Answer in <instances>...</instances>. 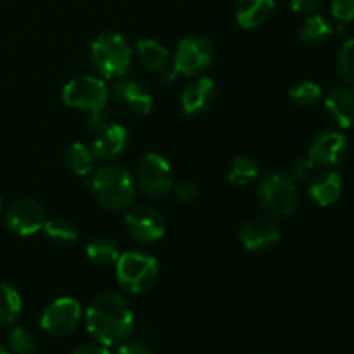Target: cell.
<instances>
[{"label":"cell","instance_id":"74e56055","mask_svg":"<svg viewBox=\"0 0 354 354\" xmlns=\"http://www.w3.org/2000/svg\"><path fill=\"white\" fill-rule=\"evenodd\" d=\"M259 354H268V353H259Z\"/></svg>","mask_w":354,"mask_h":354},{"label":"cell","instance_id":"8fae6325","mask_svg":"<svg viewBox=\"0 0 354 354\" xmlns=\"http://www.w3.org/2000/svg\"><path fill=\"white\" fill-rule=\"evenodd\" d=\"M82 320V306L73 297H57L44 310L40 325L48 335L66 337L73 334Z\"/></svg>","mask_w":354,"mask_h":354},{"label":"cell","instance_id":"8992f818","mask_svg":"<svg viewBox=\"0 0 354 354\" xmlns=\"http://www.w3.org/2000/svg\"><path fill=\"white\" fill-rule=\"evenodd\" d=\"M109 97V86H107L106 80L100 76H78L66 83L62 88V102L71 109L83 111L88 114V118H95L106 113L104 109H106Z\"/></svg>","mask_w":354,"mask_h":354},{"label":"cell","instance_id":"5bb4252c","mask_svg":"<svg viewBox=\"0 0 354 354\" xmlns=\"http://www.w3.org/2000/svg\"><path fill=\"white\" fill-rule=\"evenodd\" d=\"M109 92L118 102H121L128 111L138 114V116H147L152 111V106H154L151 92L133 78L121 76V78L113 80Z\"/></svg>","mask_w":354,"mask_h":354},{"label":"cell","instance_id":"4fadbf2b","mask_svg":"<svg viewBox=\"0 0 354 354\" xmlns=\"http://www.w3.org/2000/svg\"><path fill=\"white\" fill-rule=\"evenodd\" d=\"M348 152V138L344 133L337 130L322 131L311 142L308 158L313 161L315 166L322 168H332L344 159Z\"/></svg>","mask_w":354,"mask_h":354},{"label":"cell","instance_id":"1f68e13d","mask_svg":"<svg viewBox=\"0 0 354 354\" xmlns=\"http://www.w3.org/2000/svg\"><path fill=\"white\" fill-rule=\"evenodd\" d=\"M330 12L341 23L354 21V0H330Z\"/></svg>","mask_w":354,"mask_h":354},{"label":"cell","instance_id":"4316f807","mask_svg":"<svg viewBox=\"0 0 354 354\" xmlns=\"http://www.w3.org/2000/svg\"><path fill=\"white\" fill-rule=\"evenodd\" d=\"M322 93L324 92H322V86L318 83L304 80V82H297L296 85L290 86L289 99L294 106L308 109V107H313L315 104L320 102Z\"/></svg>","mask_w":354,"mask_h":354},{"label":"cell","instance_id":"ffe728a7","mask_svg":"<svg viewBox=\"0 0 354 354\" xmlns=\"http://www.w3.org/2000/svg\"><path fill=\"white\" fill-rule=\"evenodd\" d=\"M275 0H239L235 19L242 30H258L272 17Z\"/></svg>","mask_w":354,"mask_h":354},{"label":"cell","instance_id":"603a6c76","mask_svg":"<svg viewBox=\"0 0 354 354\" xmlns=\"http://www.w3.org/2000/svg\"><path fill=\"white\" fill-rule=\"evenodd\" d=\"M261 178V166L251 156H237L228 168V182L237 187L251 185Z\"/></svg>","mask_w":354,"mask_h":354},{"label":"cell","instance_id":"9a60e30c","mask_svg":"<svg viewBox=\"0 0 354 354\" xmlns=\"http://www.w3.org/2000/svg\"><path fill=\"white\" fill-rule=\"evenodd\" d=\"M88 145L97 161L118 159L128 147L127 128L118 123H107L106 127L97 131V137Z\"/></svg>","mask_w":354,"mask_h":354},{"label":"cell","instance_id":"8d00e7d4","mask_svg":"<svg viewBox=\"0 0 354 354\" xmlns=\"http://www.w3.org/2000/svg\"><path fill=\"white\" fill-rule=\"evenodd\" d=\"M0 211H2V197H0Z\"/></svg>","mask_w":354,"mask_h":354},{"label":"cell","instance_id":"d6a6232c","mask_svg":"<svg viewBox=\"0 0 354 354\" xmlns=\"http://www.w3.org/2000/svg\"><path fill=\"white\" fill-rule=\"evenodd\" d=\"M325 0H290V7H292L294 12L297 14H315L322 6H324Z\"/></svg>","mask_w":354,"mask_h":354},{"label":"cell","instance_id":"d4e9b609","mask_svg":"<svg viewBox=\"0 0 354 354\" xmlns=\"http://www.w3.org/2000/svg\"><path fill=\"white\" fill-rule=\"evenodd\" d=\"M23 310L19 292L9 283L0 282V327H12Z\"/></svg>","mask_w":354,"mask_h":354},{"label":"cell","instance_id":"3957f363","mask_svg":"<svg viewBox=\"0 0 354 354\" xmlns=\"http://www.w3.org/2000/svg\"><path fill=\"white\" fill-rule=\"evenodd\" d=\"M90 55L93 68L104 80H118L127 75L133 59V52L127 38L114 31L100 33L93 40Z\"/></svg>","mask_w":354,"mask_h":354},{"label":"cell","instance_id":"5b68a950","mask_svg":"<svg viewBox=\"0 0 354 354\" xmlns=\"http://www.w3.org/2000/svg\"><path fill=\"white\" fill-rule=\"evenodd\" d=\"M116 280L127 292L142 296L156 286L159 265L156 258L144 251H127L116 261Z\"/></svg>","mask_w":354,"mask_h":354},{"label":"cell","instance_id":"7402d4cb","mask_svg":"<svg viewBox=\"0 0 354 354\" xmlns=\"http://www.w3.org/2000/svg\"><path fill=\"white\" fill-rule=\"evenodd\" d=\"M64 161L69 171L75 173L76 176H88L93 171V165L97 162V159L88 144L75 142L66 151Z\"/></svg>","mask_w":354,"mask_h":354},{"label":"cell","instance_id":"52a82bcc","mask_svg":"<svg viewBox=\"0 0 354 354\" xmlns=\"http://www.w3.org/2000/svg\"><path fill=\"white\" fill-rule=\"evenodd\" d=\"M213 44L206 37H185L176 45L175 55L171 61L168 82L176 76L196 78L201 76L213 62Z\"/></svg>","mask_w":354,"mask_h":354},{"label":"cell","instance_id":"f1b7e54d","mask_svg":"<svg viewBox=\"0 0 354 354\" xmlns=\"http://www.w3.org/2000/svg\"><path fill=\"white\" fill-rule=\"evenodd\" d=\"M337 75L346 85L354 88V37L348 38L339 50Z\"/></svg>","mask_w":354,"mask_h":354},{"label":"cell","instance_id":"4dcf8cb0","mask_svg":"<svg viewBox=\"0 0 354 354\" xmlns=\"http://www.w3.org/2000/svg\"><path fill=\"white\" fill-rule=\"evenodd\" d=\"M313 169H315V165L308 156L306 158H299L292 162V166H290L289 178L296 183L306 182V180L313 175Z\"/></svg>","mask_w":354,"mask_h":354},{"label":"cell","instance_id":"9c48e42d","mask_svg":"<svg viewBox=\"0 0 354 354\" xmlns=\"http://www.w3.org/2000/svg\"><path fill=\"white\" fill-rule=\"evenodd\" d=\"M124 228L133 241L140 242V244H152L165 237V214L158 207L149 206V204L130 206L127 216H124Z\"/></svg>","mask_w":354,"mask_h":354},{"label":"cell","instance_id":"cb8c5ba5","mask_svg":"<svg viewBox=\"0 0 354 354\" xmlns=\"http://www.w3.org/2000/svg\"><path fill=\"white\" fill-rule=\"evenodd\" d=\"M86 258L97 266L116 265L118 258H120V248H118L114 239L99 235V237L92 239L86 245Z\"/></svg>","mask_w":354,"mask_h":354},{"label":"cell","instance_id":"30bf717a","mask_svg":"<svg viewBox=\"0 0 354 354\" xmlns=\"http://www.w3.org/2000/svg\"><path fill=\"white\" fill-rule=\"evenodd\" d=\"M45 223V211L38 201L23 197L7 206L3 211V227L17 237H30L40 232Z\"/></svg>","mask_w":354,"mask_h":354},{"label":"cell","instance_id":"484cf974","mask_svg":"<svg viewBox=\"0 0 354 354\" xmlns=\"http://www.w3.org/2000/svg\"><path fill=\"white\" fill-rule=\"evenodd\" d=\"M41 232H44L45 237H47L48 241L61 245L75 244V242L78 241V230H76L75 225L68 220H62V218L45 220Z\"/></svg>","mask_w":354,"mask_h":354},{"label":"cell","instance_id":"83f0119b","mask_svg":"<svg viewBox=\"0 0 354 354\" xmlns=\"http://www.w3.org/2000/svg\"><path fill=\"white\" fill-rule=\"evenodd\" d=\"M7 348L12 354H35L37 353V339L28 328L14 327L7 337Z\"/></svg>","mask_w":354,"mask_h":354},{"label":"cell","instance_id":"7a4b0ae2","mask_svg":"<svg viewBox=\"0 0 354 354\" xmlns=\"http://www.w3.org/2000/svg\"><path fill=\"white\" fill-rule=\"evenodd\" d=\"M92 192L104 209L121 211L133 204L137 185L127 168L120 165H104L93 171Z\"/></svg>","mask_w":354,"mask_h":354},{"label":"cell","instance_id":"6da1fadb","mask_svg":"<svg viewBox=\"0 0 354 354\" xmlns=\"http://www.w3.org/2000/svg\"><path fill=\"white\" fill-rule=\"evenodd\" d=\"M88 334L106 348L123 344L133 332L135 317L121 294L102 292L90 303L85 315Z\"/></svg>","mask_w":354,"mask_h":354},{"label":"cell","instance_id":"d6986e66","mask_svg":"<svg viewBox=\"0 0 354 354\" xmlns=\"http://www.w3.org/2000/svg\"><path fill=\"white\" fill-rule=\"evenodd\" d=\"M342 194V178L335 171H322L311 176L308 183V197L317 206L327 207L339 201Z\"/></svg>","mask_w":354,"mask_h":354},{"label":"cell","instance_id":"7c38bea8","mask_svg":"<svg viewBox=\"0 0 354 354\" xmlns=\"http://www.w3.org/2000/svg\"><path fill=\"white\" fill-rule=\"evenodd\" d=\"M239 239L245 251L266 252L279 244L280 228L273 218L256 216L242 223Z\"/></svg>","mask_w":354,"mask_h":354},{"label":"cell","instance_id":"e575fe53","mask_svg":"<svg viewBox=\"0 0 354 354\" xmlns=\"http://www.w3.org/2000/svg\"><path fill=\"white\" fill-rule=\"evenodd\" d=\"M69 354H113L109 351V348H106V346L102 344H83L80 346V348L73 349Z\"/></svg>","mask_w":354,"mask_h":354},{"label":"cell","instance_id":"ba28073f","mask_svg":"<svg viewBox=\"0 0 354 354\" xmlns=\"http://www.w3.org/2000/svg\"><path fill=\"white\" fill-rule=\"evenodd\" d=\"M175 176L171 166L161 154L149 152L138 161L135 169V185L152 199H161L171 194Z\"/></svg>","mask_w":354,"mask_h":354},{"label":"cell","instance_id":"44dd1931","mask_svg":"<svg viewBox=\"0 0 354 354\" xmlns=\"http://www.w3.org/2000/svg\"><path fill=\"white\" fill-rule=\"evenodd\" d=\"M332 33H334V28L328 23L327 17L320 14H310L299 26L297 37L304 45L315 47V45L325 44L332 37Z\"/></svg>","mask_w":354,"mask_h":354},{"label":"cell","instance_id":"d590c367","mask_svg":"<svg viewBox=\"0 0 354 354\" xmlns=\"http://www.w3.org/2000/svg\"><path fill=\"white\" fill-rule=\"evenodd\" d=\"M0 354H10V353H9V349H7V348H3V346L0 344Z\"/></svg>","mask_w":354,"mask_h":354},{"label":"cell","instance_id":"836d02e7","mask_svg":"<svg viewBox=\"0 0 354 354\" xmlns=\"http://www.w3.org/2000/svg\"><path fill=\"white\" fill-rule=\"evenodd\" d=\"M116 354H154L152 349L149 348L145 342L142 341H124L123 344L118 346V351Z\"/></svg>","mask_w":354,"mask_h":354},{"label":"cell","instance_id":"f546056e","mask_svg":"<svg viewBox=\"0 0 354 354\" xmlns=\"http://www.w3.org/2000/svg\"><path fill=\"white\" fill-rule=\"evenodd\" d=\"M171 192L180 203H194L199 197V185L190 178H178L173 183Z\"/></svg>","mask_w":354,"mask_h":354},{"label":"cell","instance_id":"2e32d148","mask_svg":"<svg viewBox=\"0 0 354 354\" xmlns=\"http://www.w3.org/2000/svg\"><path fill=\"white\" fill-rule=\"evenodd\" d=\"M216 99V85L207 76H196L194 82L183 88L180 104L187 116H199L213 106Z\"/></svg>","mask_w":354,"mask_h":354},{"label":"cell","instance_id":"277c9868","mask_svg":"<svg viewBox=\"0 0 354 354\" xmlns=\"http://www.w3.org/2000/svg\"><path fill=\"white\" fill-rule=\"evenodd\" d=\"M258 199L266 216L287 220L299 207V190L296 182L282 173H268L259 178Z\"/></svg>","mask_w":354,"mask_h":354},{"label":"cell","instance_id":"e0dca14e","mask_svg":"<svg viewBox=\"0 0 354 354\" xmlns=\"http://www.w3.org/2000/svg\"><path fill=\"white\" fill-rule=\"evenodd\" d=\"M137 59L142 68L156 73L161 76V80L168 82L171 71V55L165 45L152 38H142L137 41Z\"/></svg>","mask_w":354,"mask_h":354},{"label":"cell","instance_id":"ac0fdd59","mask_svg":"<svg viewBox=\"0 0 354 354\" xmlns=\"http://www.w3.org/2000/svg\"><path fill=\"white\" fill-rule=\"evenodd\" d=\"M325 111L339 128L354 127V90L353 86H334L325 97Z\"/></svg>","mask_w":354,"mask_h":354}]
</instances>
